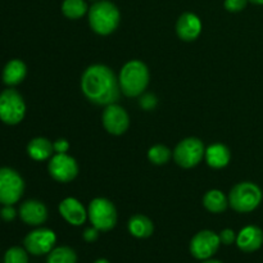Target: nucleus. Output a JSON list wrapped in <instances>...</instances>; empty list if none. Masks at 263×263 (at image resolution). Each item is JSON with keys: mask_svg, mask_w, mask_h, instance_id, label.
<instances>
[{"mask_svg": "<svg viewBox=\"0 0 263 263\" xmlns=\"http://www.w3.org/2000/svg\"><path fill=\"white\" fill-rule=\"evenodd\" d=\"M81 89L87 100L97 105L116 104L120 98V82L109 67L104 64L90 66L81 79Z\"/></svg>", "mask_w": 263, "mask_h": 263, "instance_id": "obj_1", "label": "nucleus"}, {"mask_svg": "<svg viewBox=\"0 0 263 263\" xmlns=\"http://www.w3.org/2000/svg\"><path fill=\"white\" fill-rule=\"evenodd\" d=\"M120 87L126 97H138L143 94L149 84L148 67L140 61H131L121 69Z\"/></svg>", "mask_w": 263, "mask_h": 263, "instance_id": "obj_2", "label": "nucleus"}, {"mask_svg": "<svg viewBox=\"0 0 263 263\" xmlns=\"http://www.w3.org/2000/svg\"><path fill=\"white\" fill-rule=\"evenodd\" d=\"M89 23L99 35H109L120 25V10L110 2H98L89 10Z\"/></svg>", "mask_w": 263, "mask_h": 263, "instance_id": "obj_3", "label": "nucleus"}, {"mask_svg": "<svg viewBox=\"0 0 263 263\" xmlns=\"http://www.w3.org/2000/svg\"><path fill=\"white\" fill-rule=\"evenodd\" d=\"M262 200V192L253 182H240L231 189L229 204L240 213H248L256 210Z\"/></svg>", "mask_w": 263, "mask_h": 263, "instance_id": "obj_4", "label": "nucleus"}, {"mask_svg": "<svg viewBox=\"0 0 263 263\" xmlns=\"http://www.w3.org/2000/svg\"><path fill=\"white\" fill-rule=\"evenodd\" d=\"M90 222L99 231H109L117 223V211L115 204L105 198H97L89 205Z\"/></svg>", "mask_w": 263, "mask_h": 263, "instance_id": "obj_5", "label": "nucleus"}, {"mask_svg": "<svg viewBox=\"0 0 263 263\" xmlns=\"http://www.w3.org/2000/svg\"><path fill=\"white\" fill-rule=\"evenodd\" d=\"M26 104L22 95L14 89H7L0 94V120L7 125H17L23 120Z\"/></svg>", "mask_w": 263, "mask_h": 263, "instance_id": "obj_6", "label": "nucleus"}, {"mask_svg": "<svg viewBox=\"0 0 263 263\" xmlns=\"http://www.w3.org/2000/svg\"><path fill=\"white\" fill-rule=\"evenodd\" d=\"M25 190V182L17 171L8 167L0 168V203L13 205L21 199Z\"/></svg>", "mask_w": 263, "mask_h": 263, "instance_id": "obj_7", "label": "nucleus"}, {"mask_svg": "<svg viewBox=\"0 0 263 263\" xmlns=\"http://www.w3.org/2000/svg\"><path fill=\"white\" fill-rule=\"evenodd\" d=\"M204 156V145L197 138L184 139L177 144L174 152V158L176 163L184 168H192V167L197 166Z\"/></svg>", "mask_w": 263, "mask_h": 263, "instance_id": "obj_8", "label": "nucleus"}, {"mask_svg": "<svg viewBox=\"0 0 263 263\" xmlns=\"http://www.w3.org/2000/svg\"><path fill=\"white\" fill-rule=\"evenodd\" d=\"M220 236L213 231H199L190 241V253L194 258L204 259L211 258L220 248Z\"/></svg>", "mask_w": 263, "mask_h": 263, "instance_id": "obj_9", "label": "nucleus"}, {"mask_svg": "<svg viewBox=\"0 0 263 263\" xmlns=\"http://www.w3.org/2000/svg\"><path fill=\"white\" fill-rule=\"evenodd\" d=\"M55 234L49 229H36L31 231L23 240L25 248L33 256H43L50 253L55 244Z\"/></svg>", "mask_w": 263, "mask_h": 263, "instance_id": "obj_10", "label": "nucleus"}, {"mask_svg": "<svg viewBox=\"0 0 263 263\" xmlns=\"http://www.w3.org/2000/svg\"><path fill=\"white\" fill-rule=\"evenodd\" d=\"M49 174L59 182H69L79 174V166L74 158L66 153H58L49 162Z\"/></svg>", "mask_w": 263, "mask_h": 263, "instance_id": "obj_11", "label": "nucleus"}, {"mask_svg": "<svg viewBox=\"0 0 263 263\" xmlns=\"http://www.w3.org/2000/svg\"><path fill=\"white\" fill-rule=\"evenodd\" d=\"M105 130L112 135H122L127 131L130 118L127 112L117 104L107 105L102 116Z\"/></svg>", "mask_w": 263, "mask_h": 263, "instance_id": "obj_12", "label": "nucleus"}, {"mask_svg": "<svg viewBox=\"0 0 263 263\" xmlns=\"http://www.w3.org/2000/svg\"><path fill=\"white\" fill-rule=\"evenodd\" d=\"M21 220L30 226H39L48 220V210L39 200H26L20 208Z\"/></svg>", "mask_w": 263, "mask_h": 263, "instance_id": "obj_13", "label": "nucleus"}, {"mask_svg": "<svg viewBox=\"0 0 263 263\" xmlns=\"http://www.w3.org/2000/svg\"><path fill=\"white\" fill-rule=\"evenodd\" d=\"M236 244L239 249L247 253L258 251L263 244V231L257 226H247L236 236Z\"/></svg>", "mask_w": 263, "mask_h": 263, "instance_id": "obj_14", "label": "nucleus"}, {"mask_svg": "<svg viewBox=\"0 0 263 263\" xmlns=\"http://www.w3.org/2000/svg\"><path fill=\"white\" fill-rule=\"evenodd\" d=\"M177 35L184 41H193L200 35L202 22L194 13H184L176 25Z\"/></svg>", "mask_w": 263, "mask_h": 263, "instance_id": "obj_15", "label": "nucleus"}, {"mask_svg": "<svg viewBox=\"0 0 263 263\" xmlns=\"http://www.w3.org/2000/svg\"><path fill=\"white\" fill-rule=\"evenodd\" d=\"M59 212L62 217L73 226H80L86 221L87 212L84 205L74 198H67L59 204Z\"/></svg>", "mask_w": 263, "mask_h": 263, "instance_id": "obj_16", "label": "nucleus"}, {"mask_svg": "<svg viewBox=\"0 0 263 263\" xmlns=\"http://www.w3.org/2000/svg\"><path fill=\"white\" fill-rule=\"evenodd\" d=\"M27 67L20 59H12L5 64L3 69V82L8 86H15L25 80Z\"/></svg>", "mask_w": 263, "mask_h": 263, "instance_id": "obj_17", "label": "nucleus"}, {"mask_svg": "<svg viewBox=\"0 0 263 263\" xmlns=\"http://www.w3.org/2000/svg\"><path fill=\"white\" fill-rule=\"evenodd\" d=\"M205 161L213 168H223L230 162V151L223 144H213L205 151Z\"/></svg>", "mask_w": 263, "mask_h": 263, "instance_id": "obj_18", "label": "nucleus"}, {"mask_svg": "<svg viewBox=\"0 0 263 263\" xmlns=\"http://www.w3.org/2000/svg\"><path fill=\"white\" fill-rule=\"evenodd\" d=\"M128 231L133 236L139 239H145L153 234V222L144 215H135L128 221Z\"/></svg>", "mask_w": 263, "mask_h": 263, "instance_id": "obj_19", "label": "nucleus"}, {"mask_svg": "<svg viewBox=\"0 0 263 263\" xmlns=\"http://www.w3.org/2000/svg\"><path fill=\"white\" fill-rule=\"evenodd\" d=\"M53 151V144L45 138L32 139L27 145L28 156L35 161H45L51 156Z\"/></svg>", "mask_w": 263, "mask_h": 263, "instance_id": "obj_20", "label": "nucleus"}, {"mask_svg": "<svg viewBox=\"0 0 263 263\" xmlns=\"http://www.w3.org/2000/svg\"><path fill=\"white\" fill-rule=\"evenodd\" d=\"M203 204L210 212L221 213L228 208V199L220 190H210L203 198Z\"/></svg>", "mask_w": 263, "mask_h": 263, "instance_id": "obj_21", "label": "nucleus"}, {"mask_svg": "<svg viewBox=\"0 0 263 263\" xmlns=\"http://www.w3.org/2000/svg\"><path fill=\"white\" fill-rule=\"evenodd\" d=\"M77 254L69 247H58L55 249H51L49 253L46 263H76Z\"/></svg>", "mask_w": 263, "mask_h": 263, "instance_id": "obj_22", "label": "nucleus"}, {"mask_svg": "<svg viewBox=\"0 0 263 263\" xmlns=\"http://www.w3.org/2000/svg\"><path fill=\"white\" fill-rule=\"evenodd\" d=\"M62 12L67 18L77 20L87 12V5L84 0H64Z\"/></svg>", "mask_w": 263, "mask_h": 263, "instance_id": "obj_23", "label": "nucleus"}, {"mask_svg": "<svg viewBox=\"0 0 263 263\" xmlns=\"http://www.w3.org/2000/svg\"><path fill=\"white\" fill-rule=\"evenodd\" d=\"M171 151L164 145H154L149 149L148 158L154 164H166L171 159Z\"/></svg>", "mask_w": 263, "mask_h": 263, "instance_id": "obj_24", "label": "nucleus"}, {"mask_svg": "<svg viewBox=\"0 0 263 263\" xmlns=\"http://www.w3.org/2000/svg\"><path fill=\"white\" fill-rule=\"evenodd\" d=\"M4 263H28L27 252L20 247H13L5 252Z\"/></svg>", "mask_w": 263, "mask_h": 263, "instance_id": "obj_25", "label": "nucleus"}, {"mask_svg": "<svg viewBox=\"0 0 263 263\" xmlns=\"http://www.w3.org/2000/svg\"><path fill=\"white\" fill-rule=\"evenodd\" d=\"M246 5L247 0H225V8L229 12H240Z\"/></svg>", "mask_w": 263, "mask_h": 263, "instance_id": "obj_26", "label": "nucleus"}, {"mask_svg": "<svg viewBox=\"0 0 263 263\" xmlns=\"http://www.w3.org/2000/svg\"><path fill=\"white\" fill-rule=\"evenodd\" d=\"M218 236H220L221 243L225 244V246H230V244H233L236 240L235 233L231 229H225V230L221 231V234Z\"/></svg>", "mask_w": 263, "mask_h": 263, "instance_id": "obj_27", "label": "nucleus"}, {"mask_svg": "<svg viewBox=\"0 0 263 263\" xmlns=\"http://www.w3.org/2000/svg\"><path fill=\"white\" fill-rule=\"evenodd\" d=\"M156 105H157V98L154 97V95L146 94L140 99V107L144 108V109L151 110L153 109Z\"/></svg>", "mask_w": 263, "mask_h": 263, "instance_id": "obj_28", "label": "nucleus"}, {"mask_svg": "<svg viewBox=\"0 0 263 263\" xmlns=\"http://www.w3.org/2000/svg\"><path fill=\"white\" fill-rule=\"evenodd\" d=\"M15 210L13 208V205H4V208L2 210V212H0V216H2V218L4 221H7V222H10V221H13L15 218Z\"/></svg>", "mask_w": 263, "mask_h": 263, "instance_id": "obj_29", "label": "nucleus"}, {"mask_svg": "<svg viewBox=\"0 0 263 263\" xmlns=\"http://www.w3.org/2000/svg\"><path fill=\"white\" fill-rule=\"evenodd\" d=\"M99 238V230H98L97 228H89L86 229V230L84 231V239L86 241H89V243H92V241H95L97 239Z\"/></svg>", "mask_w": 263, "mask_h": 263, "instance_id": "obj_30", "label": "nucleus"}, {"mask_svg": "<svg viewBox=\"0 0 263 263\" xmlns=\"http://www.w3.org/2000/svg\"><path fill=\"white\" fill-rule=\"evenodd\" d=\"M53 146L54 151H55L57 153H66L69 149V143L66 139H58V140L53 144Z\"/></svg>", "mask_w": 263, "mask_h": 263, "instance_id": "obj_31", "label": "nucleus"}, {"mask_svg": "<svg viewBox=\"0 0 263 263\" xmlns=\"http://www.w3.org/2000/svg\"><path fill=\"white\" fill-rule=\"evenodd\" d=\"M202 263H222L221 261H217V259H204V261H203Z\"/></svg>", "mask_w": 263, "mask_h": 263, "instance_id": "obj_32", "label": "nucleus"}, {"mask_svg": "<svg viewBox=\"0 0 263 263\" xmlns=\"http://www.w3.org/2000/svg\"><path fill=\"white\" fill-rule=\"evenodd\" d=\"M94 263H110V262L105 258H99V259H97Z\"/></svg>", "mask_w": 263, "mask_h": 263, "instance_id": "obj_33", "label": "nucleus"}, {"mask_svg": "<svg viewBox=\"0 0 263 263\" xmlns=\"http://www.w3.org/2000/svg\"><path fill=\"white\" fill-rule=\"evenodd\" d=\"M249 2L254 3V4H263V0H249Z\"/></svg>", "mask_w": 263, "mask_h": 263, "instance_id": "obj_34", "label": "nucleus"}]
</instances>
